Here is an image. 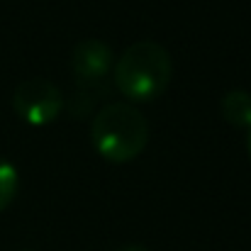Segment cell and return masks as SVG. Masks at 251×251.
<instances>
[{"label":"cell","instance_id":"obj_1","mask_svg":"<svg viewBox=\"0 0 251 251\" xmlns=\"http://www.w3.org/2000/svg\"><path fill=\"white\" fill-rule=\"evenodd\" d=\"M90 144L110 164H129L149 144V122L132 102H107L90 120Z\"/></svg>","mask_w":251,"mask_h":251},{"label":"cell","instance_id":"obj_2","mask_svg":"<svg viewBox=\"0 0 251 251\" xmlns=\"http://www.w3.org/2000/svg\"><path fill=\"white\" fill-rule=\"evenodd\" d=\"M171 54L151 39L134 42L115 59L112 81L129 102H154L171 83Z\"/></svg>","mask_w":251,"mask_h":251},{"label":"cell","instance_id":"obj_3","mask_svg":"<svg viewBox=\"0 0 251 251\" xmlns=\"http://www.w3.org/2000/svg\"><path fill=\"white\" fill-rule=\"evenodd\" d=\"M12 110L29 127H47L59 120L64 110V95L51 81L29 78L12 90Z\"/></svg>","mask_w":251,"mask_h":251},{"label":"cell","instance_id":"obj_4","mask_svg":"<svg viewBox=\"0 0 251 251\" xmlns=\"http://www.w3.org/2000/svg\"><path fill=\"white\" fill-rule=\"evenodd\" d=\"M115 66V54L102 39H81L71 49V71L78 85H102Z\"/></svg>","mask_w":251,"mask_h":251},{"label":"cell","instance_id":"obj_5","mask_svg":"<svg viewBox=\"0 0 251 251\" xmlns=\"http://www.w3.org/2000/svg\"><path fill=\"white\" fill-rule=\"evenodd\" d=\"M222 117L239 129H251V93L247 90H229L220 100Z\"/></svg>","mask_w":251,"mask_h":251},{"label":"cell","instance_id":"obj_6","mask_svg":"<svg viewBox=\"0 0 251 251\" xmlns=\"http://www.w3.org/2000/svg\"><path fill=\"white\" fill-rule=\"evenodd\" d=\"M17 188H20V173L17 168L12 166L7 159L0 156V212L7 210L17 195Z\"/></svg>","mask_w":251,"mask_h":251},{"label":"cell","instance_id":"obj_7","mask_svg":"<svg viewBox=\"0 0 251 251\" xmlns=\"http://www.w3.org/2000/svg\"><path fill=\"white\" fill-rule=\"evenodd\" d=\"M112 251H149L147 247H142V244H122V247H117V249Z\"/></svg>","mask_w":251,"mask_h":251},{"label":"cell","instance_id":"obj_8","mask_svg":"<svg viewBox=\"0 0 251 251\" xmlns=\"http://www.w3.org/2000/svg\"><path fill=\"white\" fill-rule=\"evenodd\" d=\"M247 151H249V156H251V129H249V134H247Z\"/></svg>","mask_w":251,"mask_h":251}]
</instances>
